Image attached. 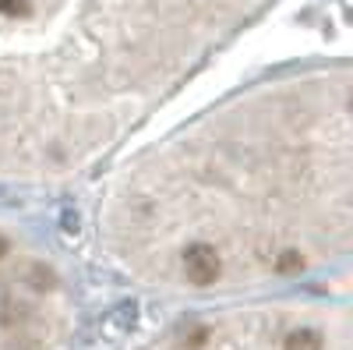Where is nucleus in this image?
<instances>
[{
  "label": "nucleus",
  "mask_w": 353,
  "mask_h": 350,
  "mask_svg": "<svg viewBox=\"0 0 353 350\" xmlns=\"http://www.w3.org/2000/svg\"><path fill=\"white\" fill-rule=\"evenodd\" d=\"M353 71L258 75L99 173L92 262L138 298L241 301L346 269L353 244Z\"/></svg>",
  "instance_id": "nucleus-1"
},
{
  "label": "nucleus",
  "mask_w": 353,
  "mask_h": 350,
  "mask_svg": "<svg viewBox=\"0 0 353 350\" xmlns=\"http://www.w3.org/2000/svg\"><path fill=\"white\" fill-rule=\"evenodd\" d=\"M286 0H0V191L103 173Z\"/></svg>",
  "instance_id": "nucleus-2"
},
{
  "label": "nucleus",
  "mask_w": 353,
  "mask_h": 350,
  "mask_svg": "<svg viewBox=\"0 0 353 350\" xmlns=\"http://www.w3.org/2000/svg\"><path fill=\"white\" fill-rule=\"evenodd\" d=\"M92 298L74 251L11 206H0V350H81Z\"/></svg>",
  "instance_id": "nucleus-3"
},
{
  "label": "nucleus",
  "mask_w": 353,
  "mask_h": 350,
  "mask_svg": "<svg viewBox=\"0 0 353 350\" xmlns=\"http://www.w3.org/2000/svg\"><path fill=\"white\" fill-rule=\"evenodd\" d=\"M131 350H353L350 301L304 286L194 304Z\"/></svg>",
  "instance_id": "nucleus-4"
}]
</instances>
